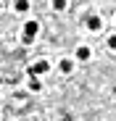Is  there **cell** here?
Returning a JSON list of instances; mask_svg holds the SVG:
<instances>
[{"mask_svg": "<svg viewBox=\"0 0 116 121\" xmlns=\"http://www.w3.org/2000/svg\"><path fill=\"white\" fill-rule=\"evenodd\" d=\"M37 29H40V24H37V21H27L24 24V45H29L32 42V39H34V34H37Z\"/></svg>", "mask_w": 116, "mask_h": 121, "instance_id": "6da1fadb", "label": "cell"}, {"mask_svg": "<svg viewBox=\"0 0 116 121\" xmlns=\"http://www.w3.org/2000/svg\"><path fill=\"white\" fill-rule=\"evenodd\" d=\"M29 90H32V92H40V90H42V84H40V79H37V76L29 79Z\"/></svg>", "mask_w": 116, "mask_h": 121, "instance_id": "8992f818", "label": "cell"}, {"mask_svg": "<svg viewBox=\"0 0 116 121\" xmlns=\"http://www.w3.org/2000/svg\"><path fill=\"white\" fill-rule=\"evenodd\" d=\"M108 48H111V50H116V34H111V37H108Z\"/></svg>", "mask_w": 116, "mask_h": 121, "instance_id": "9c48e42d", "label": "cell"}, {"mask_svg": "<svg viewBox=\"0 0 116 121\" xmlns=\"http://www.w3.org/2000/svg\"><path fill=\"white\" fill-rule=\"evenodd\" d=\"M48 69H50L48 60H37V63L29 69V74H32V76H37V74H48Z\"/></svg>", "mask_w": 116, "mask_h": 121, "instance_id": "7a4b0ae2", "label": "cell"}, {"mask_svg": "<svg viewBox=\"0 0 116 121\" xmlns=\"http://www.w3.org/2000/svg\"><path fill=\"white\" fill-rule=\"evenodd\" d=\"M0 84H3V76H0Z\"/></svg>", "mask_w": 116, "mask_h": 121, "instance_id": "30bf717a", "label": "cell"}, {"mask_svg": "<svg viewBox=\"0 0 116 121\" xmlns=\"http://www.w3.org/2000/svg\"><path fill=\"white\" fill-rule=\"evenodd\" d=\"M90 55H92V50H90L87 45H82V48H76V58H79V60H90Z\"/></svg>", "mask_w": 116, "mask_h": 121, "instance_id": "3957f363", "label": "cell"}, {"mask_svg": "<svg viewBox=\"0 0 116 121\" xmlns=\"http://www.w3.org/2000/svg\"><path fill=\"white\" fill-rule=\"evenodd\" d=\"M74 71V63L71 60H61V74H71Z\"/></svg>", "mask_w": 116, "mask_h": 121, "instance_id": "52a82bcc", "label": "cell"}, {"mask_svg": "<svg viewBox=\"0 0 116 121\" xmlns=\"http://www.w3.org/2000/svg\"><path fill=\"white\" fill-rule=\"evenodd\" d=\"M87 29H90V32H98V29H100V18H98V16H90V18H87Z\"/></svg>", "mask_w": 116, "mask_h": 121, "instance_id": "277c9868", "label": "cell"}, {"mask_svg": "<svg viewBox=\"0 0 116 121\" xmlns=\"http://www.w3.org/2000/svg\"><path fill=\"white\" fill-rule=\"evenodd\" d=\"M66 3H69V0H53V8H55V11H63Z\"/></svg>", "mask_w": 116, "mask_h": 121, "instance_id": "ba28073f", "label": "cell"}, {"mask_svg": "<svg viewBox=\"0 0 116 121\" xmlns=\"http://www.w3.org/2000/svg\"><path fill=\"white\" fill-rule=\"evenodd\" d=\"M16 11L18 13H27L29 11V0H16Z\"/></svg>", "mask_w": 116, "mask_h": 121, "instance_id": "5b68a950", "label": "cell"}]
</instances>
